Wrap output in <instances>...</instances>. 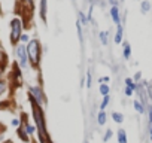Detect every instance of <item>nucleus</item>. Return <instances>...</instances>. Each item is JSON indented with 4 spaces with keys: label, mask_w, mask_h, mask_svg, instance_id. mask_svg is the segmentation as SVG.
Instances as JSON below:
<instances>
[{
    "label": "nucleus",
    "mask_w": 152,
    "mask_h": 143,
    "mask_svg": "<svg viewBox=\"0 0 152 143\" xmlns=\"http://www.w3.org/2000/svg\"><path fill=\"white\" fill-rule=\"evenodd\" d=\"M30 101H31V109H33V118H34V122L37 125V130H39V133H40V142L42 143H48L46 142V125H45L43 110L31 97H30Z\"/></svg>",
    "instance_id": "f257e3e1"
},
{
    "label": "nucleus",
    "mask_w": 152,
    "mask_h": 143,
    "mask_svg": "<svg viewBox=\"0 0 152 143\" xmlns=\"http://www.w3.org/2000/svg\"><path fill=\"white\" fill-rule=\"evenodd\" d=\"M40 52H42V48L40 43L37 39H33V40L29 42L27 45V54H29V60L31 61L33 66H37L40 61Z\"/></svg>",
    "instance_id": "f03ea898"
},
{
    "label": "nucleus",
    "mask_w": 152,
    "mask_h": 143,
    "mask_svg": "<svg viewBox=\"0 0 152 143\" xmlns=\"http://www.w3.org/2000/svg\"><path fill=\"white\" fill-rule=\"evenodd\" d=\"M21 30H22L21 21L18 18L12 20L10 21V42L12 43H17L20 39H21Z\"/></svg>",
    "instance_id": "7ed1b4c3"
},
{
    "label": "nucleus",
    "mask_w": 152,
    "mask_h": 143,
    "mask_svg": "<svg viewBox=\"0 0 152 143\" xmlns=\"http://www.w3.org/2000/svg\"><path fill=\"white\" fill-rule=\"evenodd\" d=\"M15 54H17V58H18V63L22 69H25L29 66V54H27V46L24 45H18L17 49H15Z\"/></svg>",
    "instance_id": "20e7f679"
},
{
    "label": "nucleus",
    "mask_w": 152,
    "mask_h": 143,
    "mask_svg": "<svg viewBox=\"0 0 152 143\" xmlns=\"http://www.w3.org/2000/svg\"><path fill=\"white\" fill-rule=\"evenodd\" d=\"M30 97L37 103L39 106H43L45 103H46V98L43 97V91H42V88L40 86H31L30 88Z\"/></svg>",
    "instance_id": "39448f33"
},
{
    "label": "nucleus",
    "mask_w": 152,
    "mask_h": 143,
    "mask_svg": "<svg viewBox=\"0 0 152 143\" xmlns=\"http://www.w3.org/2000/svg\"><path fill=\"white\" fill-rule=\"evenodd\" d=\"M110 17H112V21L115 22L116 25L121 24V18H119V9L118 6H112L110 8Z\"/></svg>",
    "instance_id": "423d86ee"
},
{
    "label": "nucleus",
    "mask_w": 152,
    "mask_h": 143,
    "mask_svg": "<svg viewBox=\"0 0 152 143\" xmlns=\"http://www.w3.org/2000/svg\"><path fill=\"white\" fill-rule=\"evenodd\" d=\"M122 55L125 60H130L131 57V45L128 42H124V48H122Z\"/></svg>",
    "instance_id": "0eeeda50"
},
{
    "label": "nucleus",
    "mask_w": 152,
    "mask_h": 143,
    "mask_svg": "<svg viewBox=\"0 0 152 143\" xmlns=\"http://www.w3.org/2000/svg\"><path fill=\"white\" fill-rule=\"evenodd\" d=\"M115 43L116 45H119L121 42H122V24H119V25H116V33H115Z\"/></svg>",
    "instance_id": "6e6552de"
},
{
    "label": "nucleus",
    "mask_w": 152,
    "mask_h": 143,
    "mask_svg": "<svg viewBox=\"0 0 152 143\" xmlns=\"http://www.w3.org/2000/svg\"><path fill=\"white\" fill-rule=\"evenodd\" d=\"M134 109H136V112H139V113H145V103H142L140 100H134Z\"/></svg>",
    "instance_id": "1a4fd4ad"
},
{
    "label": "nucleus",
    "mask_w": 152,
    "mask_h": 143,
    "mask_svg": "<svg viewBox=\"0 0 152 143\" xmlns=\"http://www.w3.org/2000/svg\"><path fill=\"white\" fill-rule=\"evenodd\" d=\"M97 124L98 125H105L106 124V112L105 110H100L97 115Z\"/></svg>",
    "instance_id": "9d476101"
},
{
    "label": "nucleus",
    "mask_w": 152,
    "mask_h": 143,
    "mask_svg": "<svg viewBox=\"0 0 152 143\" xmlns=\"http://www.w3.org/2000/svg\"><path fill=\"white\" fill-rule=\"evenodd\" d=\"M116 137H118V143H127V134H125V130H118L116 133Z\"/></svg>",
    "instance_id": "9b49d317"
},
{
    "label": "nucleus",
    "mask_w": 152,
    "mask_h": 143,
    "mask_svg": "<svg viewBox=\"0 0 152 143\" xmlns=\"http://www.w3.org/2000/svg\"><path fill=\"white\" fill-rule=\"evenodd\" d=\"M98 91H100V94L101 96H109V91H110V88H109V85L107 84H100V86H98Z\"/></svg>",
    "instance_id": "f8f14e48"
},
{
    "label": "nucleus",
    "mask_w": 152,
    "mask_h": 143,
    "mask_svg": "<svg viewBox=\"0 0 152 143\" xmlns=\"http://www.w3.org/2000/svg\"><path fill=\"white\" fill-rule=\"evenodd\" d=\"M112 119L115 121L116 124H122V121H124V115H122L121 112H113V113H112Z\"/></svg>",
    "instance_id": "ddd939ff"
},
{
    "label": "nucleus",
    "mask_w": 152,
    "mask_h": 143,
    "mask_svg": "<svg viewBox=\"0 0 152 143\" xmlns=\"http://www.w3.org/2000/svg\"><path fill=\"white\" fill-rule=\"evenodd\" d=\"M124 82H125V86L131 88L133 91H136V89H137V85H136V82L131 79V77H125V79H124Z\"/></svg>",
    "instance_id": "4468645a"
},
{
    "label": "nucleus",
    "mask_w": 152,
    "mask_h": 143,
    "mask_svg": "<svg viewBox=\"0 0 152 143\" xmlns=\"http://www.w3.org/2000/svg\"><path fill=\"white\" fill-rule=\"evenodd\" d=\"M40 17L46 20V0H40Z\"/></svg>",
    "instance_id": "2eb2a0df"
},
{
    "label": "nucleus",
    "mask_w": 152,
    "mask_h": 143,
    "mask_svg": "<svg viewBox=\"0 0 152 143\" xmlns=\"http://www.w3.org/2000/svg\"><path fill=\"white\" fill-rule=\"evenodd\" d=\"M109 100H110V96H105V97H103V100H101V103H100V110H105V109L107 107Z\"/></svg>",
    "instance_id": "dca6fc26"
},
{
    "label": "nucleus",
    "mask_w": 152,
    "mask_h": 143,
    "mask_svg": "<svg viewBox=\"0 0 152 143\" xmlns=\"http://www.w3.org/2000/svg\"><path fill=\"white\" fill-rule=\"evenodd\" d=\"M98 36H100V42L106 46L107 45V31H100Z\"/></svg>",
    "instance_id": "f3484780"
},
{
    "label": "nucleus",
    "mask_w": 152,
    "mask_h": 143,
    "mask_svg": "<svg viewBox=\"0 0 152 143\" xmlns=\"http://www.w3.org/2000/svg\"><path fill=\"white\" fill-rule=\"evenodd\" d=\"M18 136H20L24 142H27V140H29V134L25 133V130H24V128H18Z\"/></svg>",
    "instance_id": "a211bd4d"
},
{
    "label": "nucleus",
    "mask_w": 152,
    "mask_h": 143,
    "mask_svg": "<svg viewBox=\"0 0 152 143\" xmlns=\"http://www.w3.org/2000/svg\"><path fill=\"white\" fill-rule=\"evenodd\" d=\"M25 133H27V134H33L34 131H36V127H33L31 124H29V122H25Z\"/></svg>",
    "instance_id": "6ab92c4d"
},
{
    "label": "nucleus",
    "mask_w": 152,
    "mask_h": 143,
    "mask_svg": "<svg viewBox=\"0 0 152 143\" xmlns=\"http://www.w3.org/2000/svg\"><path fill=\"white\" fill-rule=\"evenodd\" d=\"M149 9H151V3L148 2V0H143L142 2V14H146Z\"/></svg>",
    "instance_id": "aec40b11"
},
{
    "label": "nucleus",
    "mask_w": 152,
    "mask_h": 143,
    "mask_svg": "<svg viewBox=\"0 0 152 143\" xmlns=\"http://www.w3.org/2000/svg\"><path fill=\"white\" fill-rule=\"evenodd\" d=\"M133 93H134V91H133L131 88L125 86V89H124V94H125V97H133Z\"/></svg>",
    "instance_id": "412c9836"
},
{
    "label": "nucleus",
    "mask_w": 152,
    "mask_h": 143,
    "mask_svg": "<svg viewBox=\"0 0 152 143\" xmlns=\"http://www.w3.org/2000/svg\"><path fill=\"white\" fill-rule=\"evenodd\" d=\"M91 85H93V81H91V73H90V72H86V86H88V88H91Z\"/></svg>",
    "instance_id": "4be33fe9"
},
{
    "label": "nucleus",
    "mask_w": 152,
    "mask_h": 143,
    "mask_svg": "<svg viewBox=\"0 0 152 143\" xmlns=\"http://www.w3.org/2000/svg\"><path fill=\"white\" fill-rule=\"evenodd\" d=\"M79 21H82L81 24H84V25L88 22V20H86V18H85V15H84V12H79Z\"/></svg>",
    "instance_id": "5701e85b"
},
{
    "label": "nucleus",
    "mask_w": 152,
    "mask_h": 143,
    "mask_svg": "<svg viewBox=\"0 0 152 143\" xmlns=\"http://www.w3.org/2000/svg\"><path fill=\"white\" fill-rule=\"evenodd\" d=\"M20 40L24 42V43H25V42H30V36H29V34H21V39H20Z\"/></svg>",
    "instance_id": "b1692460"
},
{
    "label": "nucleus",
    "mask_w": 152,
    "mask_h": 143,
    "mask_svg": "<svg viewBox=\"0 0 152 143\" xmlns=\"http://www.w3.org/2000/svg\"><path fill=\"white\" fill-rule=\"evenodd\" d=\"M5 91H6V84L0 81V96H2V94L5 93Z\"/></svg>",
    "instance_id": "393cba45"
},
{
    "label": "nucleus",
    "mask_w": 152,
    "mask_h": 143,
    "mask_svg": "<svg viewBox=\"0 0 152 143\" xmlns=\"http://www.w3.org/2000/svg\"><path fill=\"white\" fill-rule=\"evenodd\" d=\"M110 137H112V130H107L106 134H105V137H103V140H105V142H107Z\"/></svg>",
    "instance_id": "a878e982"
},
{
    "label": "nucleus",
    "mask_w": 152,
    "mask_h": 143,
    "mask_svg": "<svg viewBox=\"0 0 152 143\" xmlns=\"http://www.w3.org/2000/svg\"><path fill=\"white\" fill-rule=\"evenodd\" d=\"M148 113H149V122L152 125V106H148Z\"/></svg>",
    "instance_id": "bb28decb"
},
{
    "label": "nucleus",
    "mask_w": 152,
    "mask_h": 143,
    "mask_svg": "<svg viewBox=\"0 0 152 143\" xmlns=\"http://www.w3.org/2000/svg\"><path fill=\"white\" fill-rule=\"evenodd\" d=\"M140 79H142V73H140V72H137L136 76H134V82H139Z\"/></svg>",
    "instance_id": "cd10ccee"
},
{
    "label": "nucleus",
    "mask_w": 152,
    "mask_h": 143,
    "mask_svg": "<svg viewBox=\"0 0 152 143\" xmlns=\"http://www.w3.org/2000/svg\"><path fill=\"white\" fill-rule=\"evenodd\" d=\"M110 81V77L109 76H105V77H100V79H98V82L100 84H103V82H109Z\"/></svg>",
    "instance_id": "c85d7f7f"
},
{
    "label": "nucleus",
    "mask_w": 152,
    "mask_h": 143,
    "mask_svg": "<svg viewBox=\"0 0 152 143\" xmlns=\"http://www.w3.org/2000/svg\"><path fill=\"white\" fill-rule=\"evenodd\" d=\"M12 125H14V127H20V119H12Z\"/></svg>",
    "instance_id": "c756f323"
},
{
    "label": "nucleus",
    "mask_w": 152,
    "mask_h": 143,
    "mask_svg": "<svg viewBox=\"0 0 152 143\" xmlns=\"http://www.w3.org/2000/svg\"><path fill=\"white\" fill-rule=\"evenodd\" d=\"M148 94H149V98L152 100V85H149V86H148Z\"/></svg>",
    "instance_id": "7c9ffc66"
},
{
    "label": "nucleus",
    "mask_w": 152,
    "mask_h": 143,
    "mask_svg": "<svg viewBox=\"0 0 152 143\" xmlns=\"http://www.w3.org/2000/svg\"><path fill=\"white\" fill-rule=\"evenodd\" d=\"M109 3L112 6H118V0H109Z\"/></svg>",
    "instance_id": "2f4dec72"
},
{
    "label": "nucleus",
    "mask_w": 152,
    "mask_h": 143,
    "mask_svg": "<svg viewBox=\"0 0 152 143\" xmlns=\"http://www.w3.org/2000/svg\"><path fill=\"white\" fill-rule=\"evenodd\" d=\"M149 137H151V140H152V125L149 127Z\"/></svg>",
    "instance_id": "473e14b6"
},
{
    "label": "nucleus",
    "mask_w": 152,
    "mask_h": 143,
    "mask_svg": "<svg viewBox=\"0 0 152 143\" xmlns=\"http://www.w3.org/2000/svg\"><path fill=\"white\" fill-rule=\"evenodd\" d=\"M85 143H88V142H85Z\"/></svg>",
    "instance_id": "72a5a7b5"
}]
</instances>
